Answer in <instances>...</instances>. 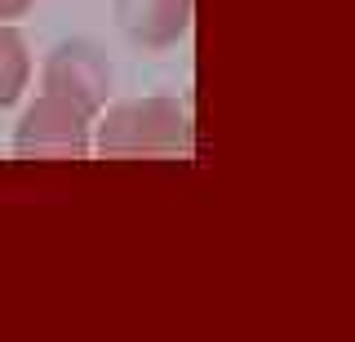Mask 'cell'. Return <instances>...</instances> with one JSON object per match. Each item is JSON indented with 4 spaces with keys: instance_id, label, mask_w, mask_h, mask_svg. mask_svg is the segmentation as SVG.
I'll use <instances>...</instances> for the list:
<instances>
[{
    "instance_id": "5b68a950",
    "label": "cell",
    "mask_w": 355,
    "mask_h": 342,
    "mask_svg": "<svg viewBox=\"0 0 355 342\" xmlns=\"http://www.w3.org/2000/svg\"><path fill=\"white\" fill-rule=\"evenodd\" d=\"M27 76H31L27 45L9 23H0V112L18 103V94L27 89Z\"/></svg>"
},
{
    "instance_id": "277c9868",
    "label": "cell",
    "mask_w": 355,
    "mask_h": 342,
    "mask_svg": "<svg viewBox=\"0 0 355 342\" xmlns=\"http://www.w3.org/2000/svg\"><path fill=\"white\" fill-rule=\"evenodd\" d=\"M196 0H116V18L125 36L142 49H169L191 27Z\"/></svg>"
},
{
    "instance_id": "8992f818",
    "label": "cell",
    "mask_w": 355,
    "mask_h": 342,
    "mask_svg": "<svg viewBox=\"0 0 355 342\" xmlns=\"http://www.w3.org/2000/svg\"><path fill=\"white\" fill-rule=\"evenodd\" d=\"M27 9H31V0H0V23H5V18L27 14Z\"/></svg>"
},
{
    "instance_id": "7a4b0ae2",
    "label": "cell",
    "mask_w": 355,
    "mask_h": 342,
    "mask_svg": "<svg viewBox=\"0 0 355 342\" xmlns=\"http://www.w3.org/2000/svg\"><path fill=\"white\" fill-rule=\"evenodd\" d=\"M89 120L80 107H71L58 94H40L22 112L14 134L18 160H85L89 156Z\"/></svg>"
},
{
    "instance_id": "6da1fadb",
    "label": "cell",
    "mask_w": 355,
    "mask_h": 342,
    "mask_svg": "<svg viewBox=\"0 0 355 342\" xmlns=\"http://www.w3.org/2000/svg\"><path fill=\"white\" fill-rule=\"evenodd\" d=\"M98 151L107 160H187L196 151V129L173 98H129L98 125Z\"/></svg>"
},
{
    "instance_id": "3957f363",
    "label": "cell",
    "mask_w": 355,
    "mask_h": 342,
    "mask_svg": "<svg viewBox=\"0 0 355 342\" xmlns=\"http://www.w3.org/2000/svg\"><path fill=\"white\" fill-rule=\"evenodd\" d=\"M44 94H58L85 116H98L111 94V67L89 40H62L44 58Z\"/></svg>"
}]
</instances>
